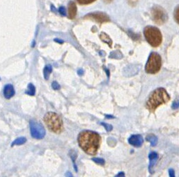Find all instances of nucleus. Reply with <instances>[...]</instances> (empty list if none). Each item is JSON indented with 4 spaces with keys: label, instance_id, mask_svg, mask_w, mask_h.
Listing matches in <instances>:
<instances>
[{
    "label": "nucleus",
    "instance_id": "nucleus-30",
    "mask_svg": "<svg viewBox=\"0 0 179 177\" xmlns=\"http://www.w3.org/2000/svg\"><path fill=\"white\" fill-rule=\"evenodd\" d=\"M113 1V0H104V1L105 2V3H111Z\"/></svg>",
    "mask_w": 179,
    "mask_h": 177
},
{
    "label": "nucleus",
    "instance_id": "nucleus-7",
    "mask_svg": "<svg viewBox=\"0 0 179 177\" xmlns=\"http://www.w3.org/2000/svg\"><path fill=\"white\" fill-rule=\"evenodd\" d=\"M30 126L31 136L34 138L38 140L43 139L45 136V130L41 124L35 120H31L29 123Z\"/></svg>",
    "mask_w": 179,
    "mask_h": 177
},
{
    "label": "nucleus",
    "instance_id": "nucleus-1",
    "mask_svg": "<svg viewBox=\"0 0 179 177\" xmlns=\"http://www.w3.org/2000/svg\"><path fill=\"white\" fill-rule=\"evenodd\" d=\"M79 146L87 154L94 156L97 153L101 144V136L91 131L80 132L78 138Z\"/></svg>",
    "mask_w": 179,
    "mask_h": 177
},
{
    "label": "nucleus",
    "instance_id": "nucleus-11",
    "mask_svg": "<svg viewBox=\"0 0 179 177\" xmlns=\"http://www.w3.org/2000/svg\"><path fill=\"white\" fill-rule=\"evenodd\" d=\"M77 14V6L75 2L71 1L69 4V18L74 19Z\"/></svg>",
    "mask_w": 179,
    "mask_h": 177
},
{
    "label": "nucleus",
    "instance_id": "nucleus-3",
    "mask_svg": "<svg viewBox=\"0 0 179 177\" xmlns=\"http://www.w3.org/2000/svg\"><path fill=\"white\" fill-rule=\"evenodd\" d=\"M44 121L51 131L55 133H60L63 131L62 119L54 112H48L44 116Z\"/></svg>",
    "mask_w": 179,
    "mask_h": 177
},
{
    "label": "nucleus",
    "instance_id": "nucleus-26",
    "mask_svg": "<svg viewBox=\"0 0 179 177\" xmlns=\"http://www.w3.org/2000/svg\"><path fill=\"white\" fill-rule=\"evenodd\" d=\"M59 13L62 15V16H66V9L64 7H63V6H61L59 8Z\"/></svg>",
    "mask_w": 179,
    "mask_h": 177
},
{
    "label": "nucleus",
    "instance_id": "nucleus-5",
    "mask_svg": "<svg viewBox=\"0 0 179 177\" xmlns=\"http://www.w3.org/2000/svg\"><path fill=\"white\" fill-rule=\"evenodd\" d=\"M162 66L160 56L155 52L150 54L145 67V71L148 74H156L160 71Z\"/></svg>",
    "mask_w": 179,
    "mask_h": 177
},
{
    "label": "nucleus",
    "instance_id": "nucleus-18",
    "mask_svg": "<svg viewBox=\"0 0 179 177\" xmlns=\"http://www.w3.org/2000/svg\"><path fill=\"white\" fill-rule=\"evenodd\" d=\"M95 1V0H77V1L80 4H82V5H87V4H91Z\"/></svg>",
    "mask_w": 179,
    "mask_h": 177
},
{
    "label": "nucleus",
    "instance_id": "nucleus-21",
    "mask_svg": "<svg viewBox=\"0 0 179 177\" xmlns=\"http://www.w3.org/2000/svg\"><path fill=\"white\" fill-rule=\"evenodd\" d=\"M101 125L103 126V127H105V129H106V131H111L112 130V129H113L112 126L110 125V124H108L102 122L101 123Z\"/></svg>",
    "mask_w": 179,
    "mask_h": 177
},
{
    "label": "nucleus",
    "instance_id": "nucleus-31",
    "mask_svg": "<svg viewBox=\"0 0 179 177\" xmlns=\"http://www.w3.org/2000/svg\"><path fill=\"white\" fill-rule=\"evenodd\" d=\"M106 118L110 119V118H114V117L112 116H106Z\"/></svg>",
    "mask_w": 179,
    "mask_h": 177
},
{
    "label": "nucleus",
    "instance_id": "nucleus-8",
    "mask_svg": "<svg viewBox=\"0 0 179 177\" xmlns=\"http://www.w3.org/2000/svg\"><path fill=\"white\" fill-rule=\"evenodd\" d=\"M85 18L90 19L95 21V22L99 23H103L107 22L110 21V18L105 13L101 12H96V13H89L85 16Z\"/></svg>",
    "mask_w": 179,
    "mask_h": 177
},
{
    "label": "nucleus",
    "instance_id": "nucleus-2",
    "mask_svg": "<svg viewBox=\"0 0 179 177\" xmlns=\"http://www.w3.org/2000/svg\"><path fill=\"white\" fill-rule=\"evenodd\" d=\"M170 97L165 89L159 88L155 90L149 96L146 102V108L151 112H154L156 108L162 104L169 101Z\"/></svg>",
    "mask_w": 179,
    "mask_h": 177
},
{
    "label": "nucleus",
    "instance_id": "nucleus-13",
    "mask_svg": "<svg viewBox=\"0 0 179 177\" xmlns=\"http://www.w3.org/2000/svg\"><path fill=\"white\" fill-rule=\"evenodd\" d=\"M146 140L150 142L151 146H155L157 143V138L154 134H148V135H147Z\"/></svg>",
    "mask_w": 179,
    "mask_h": 177
},
{
    "label": "nucleus",
    "instance_id": "nucleus-16",
    "mask_svg": "<svg viewBox=\"0 0 179 177\" xmlns=\"http://www.w3.org/2000/svg\"><path fill=\"white\" fill-rule=\"evenodd\" d=\"M27 141V139L24 137H21L17 138L16 140H14L13 142H12L11 146L13 147L15 145H21V144H25Z\"/></svg>",
    "mask_w": 179,
    "mask_h": 177
},
{
    "label": "nucleus",
    "instance_id": "nucleus-6",
    "mask_svg": "<svg viewBox=\"0 0 179 177\" xmlns=\"http://www.w3.org/2000/svg\"><path fill=\"white\" fill-rule=\"evenodd\" d=\"M151 16L154 22L157 24H163L167 20V14L160 6H154L151 9Z\"/></svg>",
    "mask_w": 179,
    "mask_h": 177
},
{
    "label": "nucleus",
    "instance_id": "nucleus-17",
    "mask_svg": "<svg viewBox=\"0 0 179 177\" xmlns=\"http://www.w3.org/2000/svg\"><path fill=\"white\" fill-rule=\"evenodd\" d=\"M101 38L103 41L105 42L106 43H107L108 44H110V46H111V44H112V40L108 37L107 35H106V34L104 33H102L101 35Z\"/></svg>",
    "mask_w": 179,
    "mask_h": 177
},
{
    "label": "nucleus",
    "instance_id": "nucleus-4",
    "mask_svg": "<svg viewBox=\"0 0 179 177\" xmlns=\"http://www.w3.org/2000/svg\"><path fill=\"white\" fill-rule=\"evenodd\" d=\"M144 34L147 42L151 46L156 47L161 44L163 36H162L161 32L156 27L151 26L146 27L144 29Z\"/></svg>",
    "mask_w": 179,
    "mask_h": 177
},
{
    "label": "nucleus",
    "instance_id": "nucleus-29",
    "mask_svg": "<svg viewBox=\"0 0 179 177\" xmlns=\"http://www.w3.org/2000/svg\"><path fill=\"white\" fill-rule=\"evenodd\" d=\"M78 74H79V75H82V74H83V70H78Z\"/></svg>",
    "mask_w": 179,
    "mask_h": 177
},
{
    "label": "nucleus",
    "instance_id": "nucleus-12",
    "mask_svg": "<svg viewBox=\"0 0 179 177\" xmlns=\"http://www.w3.org/2000/svg\"><path fill=\"white\" fill-rule=\"evenodd\" d=\"M149 159H150V165H149V171H151V170L152 169L154 166L155 163H156L157 158H158V155L157 153L155 152H151L149 154Z\"/></svg>",
    "mask_w": 179,
    "mask_h": 177
},
{
    "label": "nucleus",
    "instance_id": "nucleus-9",
    "mask_svg": "<svg viewBox=\"0 0 179 177\" xmlns=\"http://www.w3.org/2000/svg\"><path fill=\"white\" fill-rule=\"evenodd\" d=\"M144 140L141 135H133L129 138L128 142L135 147H139L143 144Z\"/></svg>",
    "mask_w": 179,
    "mask_h": 177
},
{
    "label": "nucleus",
    "instance_id": "nucleus-10",
    "mask_svg": "<svg viewBox=\"0 0 179 177\" xmlns=\"http://www.w3.org/2000/svg\"><path fill=\"white\" fill-rule=\"evenodd\" d=\"M15 95V90L11 84L6 85L4 88V96L6 99H10Z\"/></svg>",
    "mask_w": 179,
    "mask_h": 177
},
{
    "label": "nucleus",
    "instance_id": "nucleus-14",
    "mask_svg": "<svg viewBox=\"0 0 179 177\" xmlns=\"http://www.w3.org/2000/svg\"><path fill=\"white\" fill-rule=\"evenodd\" d=\"M52 71V67L50 65H48L45 67L43 70V75L45 79L46 80H48L49 77H50V75Z\"/></svg>",
    "mask_w": 179,
    "mask_h": 177
},
{
    "label": "nucleus",
    "instance_id": "nucleus-23",
    "mask_svg": "<svg viewBox=\"0 0 179 177\" xmlns=\"http://www.w3.org/2000/svg\"><path fill=\"white\" fill-rule=\"evenodd\" d=\"M52 88L54 90H59L60 89V86H59V84L57 83V81H54L52 82Z\"/></svg>",
    "mask_w": 179,
    "mask_h": 177
},
{
    "label": "nucleus",
    "instance_id": "nucleus-27",
    "mask_svg": "<svg viewBox=\"0 0 179 177\" xmlns=\"http://www.w3.org/2000/svg\"><path fill=\"white\" fill-rule=\"evenodd\" d=\"M169 176L171 177L175 176V172H174V170L173 169H170L169 170Z\"/></svg>",
    "mask_w": 179,
    "mask_h": 177
},
{
    "label": "nucleus",
    "instance_id": "nucleus-25",
    "mask_svg": "<svg viewBox=\"0 0 179 177\" xmlns=\"http://www.w3.org/2000/svg\"><path fill=\"white\" fill-rule=\"evenodd\" d=\"M172 108H173V109H176V108H179V99L176 100V101H175L172 104Z\"/></svg>",
    "mask_w": 179,
    "mask_h": 177
},
{
    "label": "nucleus",
    "instance_id": "nucleus-20",
    "mask_svg": "<svg viewBox=\"0 0 179 177\" xmlns=\"http://www.w3.org/2000/svg\"><path fill=\"white\" fill-rule=\"evenodd\" d=\"M174 19H175L176 22L179 24V6L176 8L175 11H174Z\"/></svg>",
    "mask_w": 179,
    "mask_h": 177
},
{
    "label": "nucleus",
    "instance_id": "nucleus-22",
    "mask_svg": "<svg viewBox=\"0 0 179 177\" xmlns=\"http://www.w3.org/2000/svg\"><path fill=\"white\" fill-rule=\"evenodd\" d=\"M71 153V158H72V161H73V163H74V165H75V158H77V154H76V153L74 151H71V152H70ZM75 170L77 171V169H76V166H75Z\"/></svg>",
    "mask_w": 179,
    "mask_h": 177
},
{
    "label": "nucleus",
    "instance_id": "nucleus-28",
    "mask_svg": "<svg viewBox=\"0 0 179 177\" xmlns=\"http://www.w3.org/2000/svg\"><path fill=\"white\" fill-rule=\"evenodd\" d=\"M124 175H125V174L123 173V172H120V173L117 174L116 176H124Z\"/></svg>",
    "mask_w": 179,
    "mask_h": 177
},
{
    "label": "nucleus",
    "instance_id": "nucleus-24",
    "mask_svg": "<svg viewBox=\"0 0 179 177\" xmlns=\"http://www.w3.org/2000/svg\"><path fill=\"white\" fill-rule=\"evenodd\" d=\"M127 1L129 5L131 6H135L138 2V0H127Z\"/></svg>",
    "mask_w": 179,
    "mask_h": 177
},
{
    "label": "nucleus",
    "instance_id": "nucleus-19",
    "mask_svg": "<svg viewBox=\"0 0 179 177\" xmlns=\"http://www.w3.org/2000/svg\"><path fill=\"white\" fill-rule=\"evenodd\" d=\"M92 161H94L99 165H104L105 164V160L103 158H92Z\"/></svg>",
    "mask_w": 179,
    "mask_h": 177
},
{
    "label": "nucleus",
    "instance_id": "nucleus-15",
    "mask_svg": "<svg viewBox=\"0 0 179 177\" xmlns=\"http://www.w3.org/2000/svg\"><path fill=\"white\" fill-rule=\"evenodd\" d=\"M25 93L27 95H30V96H34L36 93V88L35 86H34L32 84H29L28 85V87H27V90L25 91Z\"/></svg>",
    "mask_w": 179,
    "mask_h": 177
}]
</instances>
